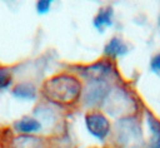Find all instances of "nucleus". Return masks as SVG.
<instances>
[{"instance_id":"nucleus-1","label":"nucleus","mask_w":160,"mask_h":148,"mask_svg":"<svg viewBox=\"0 0 160 148\" xmlns=\"http://www.w3.org/2000/svg\"><path fill=\"white\" fill-rule=\"evenodd\" d=\"M81 85L76 78L70 75H56L49 79L44 92L46 97L58 103H72L80 95Z\"/></svg>"},{"instance_id":"nucleus-7","label":"nucleus","mask_w":160,"mask_h":148,"mask_svg":"<svg viewBox=\"0 0 160 148\" xmlns=\"http://www.w3.org/2000/svg\"><path fill=\"white\" fill-rule=\"evenodd\" d=\"M104 51H105L106 55H110V56H120V55H124V54L128 53V46L121 39L112 38L105 45Z\"/></svg>"},{"instance_id":"nucleus-12","label":"nucleus","mask_w":160,"mask_h":148,"mask_svg":"<svg viewBox=\"0 0 160 148\" xmlns=\"http://www.w3.org/2000/svg\"><path fill=\"white\" fill-rule=\"evenodd\" d=\"M50 6H51V3H50L49 0H41V1H38V4H36V10H38L39 14H45V13L49 11Z\"/></svg>"},{"instance_id":"nucleus-13","label":"nucleus","mask_w":160,"mask_h":148,"mask_svg":"<svg viewBox=\"0 0 160 148\" xmlns=\"http://www.w3.org/2000/svg\"><path fill=\"white\" fill-rule=\"evenodd\" d=\"M151 69L155 74L160 75V53L151 59Z\"/></svg>"},{"instance_id":"nucleus-6","label":"nucleus","mask_w":160,"mask_h":148,"mask_svg":"<svg viewBox=\"0 0 160 148\" xmlns=\"http://www.w3.org/2000/svg\"><path fill=\"white\" fill-rule=\"evenodd\" d=\"M12 95L19 99L32 100L36 98V88L31 83H20L12 89Z\"/></svg>"},{"instance_id":"nucleus-8","label":"nucleus","mask_w":160,"mask_h":148,"mask_svg":"<svg viewBox=\"0 0 160 148\" xmlns=\"http://www.w3.org/2000/svg\"><path fill=\"white\" fill-rule=\"evenodd\" d=\"M112 24V9L111 8H104L101 9L98 15L94 18V26L102 31L104 28L110 26Z\"/></svg>"},{"instance_id":"nucleus-10","label":"nucleus","mask_w":160,"mask_h":148,"mask_svg":"<svg viewBox=\"0 0 160 148\" xmlns=\"http://www.w3.org/2000/svg\"><path fill=\"white\" fill-rule=\"evenodd\" d=\"M148 123L150 130L152 133V138L150 142V148H160V122L151 115L148 117Z\"/></svg>"},{"instance_id":"nucleus-5","label":"nucleus","mask_w":160,"mask_h":148,"mask_svg":"<svg viewBox=\"0 0 160 148\" xmlns=\"http://www.w3.org/2000/svg\"><path fill=\"white\" fill-rule=\"evenodd\" d=\"M111 66L108 63L99 61L96 64H92L84 69L82 74L89 79V82H101L109 73Z\"/></svg>"},{"instance_id":"nucleus-11","label":"nucleus","mask_w":160,"mask_h":148,"mask_svg":"<svg viewBox=\"0 0 160 148\" xmlns=\"http://www.w3.org/2000/svg\"><path fill=\"white\" fill-rule=\"evenodd\" d=\"M11 83V77L6 70H0V89L9 87Z\"/></svg>"},{"instance_id":"nucleus-3","label":"nucleus","mask_w":160,"mask_h":148,"mask_svg":"<svg viewBox=\"0 0 160 148\" xmlns=\"http://www.w3.org/2000/svg\"><path fill=\"white\" fill-rule=\"evenodd\" d=\"M85 124L90 134L102 140L110 132V123L108 118L101 113H89L85 117Z\"/></svg>"},{"instance_id":"nucleus-2","label":"nucleus","mask_w":160,"mask_h":148,"mask_svg":"<svg viewBox=\"0 0 160 148\" xmlns=\"http://www.w3.org/2000/svg\"><path fill=\"white\" fill-rule=\"evenodd\" d=\"M118 140L122 145L130 147L139 143L140 129L132 119H122L118 123Z\"/></svg>"},{"instance_id":"nucleus-4","label":"nucleus","mask_w":160,"mask_h":148,"mask_svg":"<svg viewBox=\"0 0 160 148\" xmlns=\"http://www.w3.org/2000/svg\"><path fill=\"white\" fill-rule=\"evenodd\" d=\"M86 92H85V102L88 104H98L99 102H102L105 97L109 93L108 84L101 80V82H90Z\"/></svg>"},{"instance_id":"nucleus-9","label":"nucleus","mask_w":160,"mask_h":148,"mask_svg":"<svg viewBox=\"0 0 160 148\" xmlns=\"http://www.w3.org/2000/svg\"><path fill=\"white\" fill-rule=\"evenodd\" d=\"M15 128L21 133H34V132H38L41 128V124L36 119L25 117V118L20 119L19 122H16Z\"/></svg>"}]
</instances>
